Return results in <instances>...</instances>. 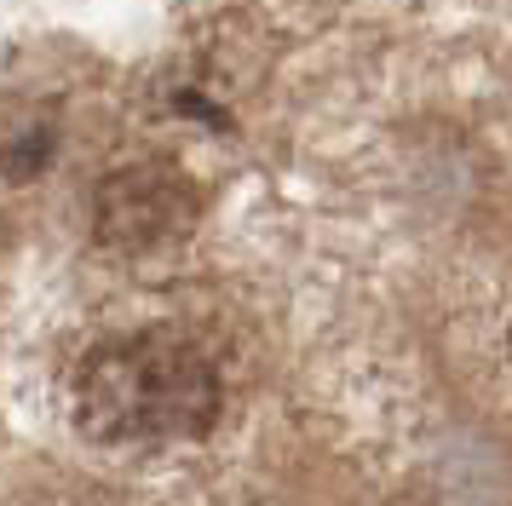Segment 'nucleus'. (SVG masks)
Listing matches in <instances>:
<instances>
[{
	"instance_id": "1",
	"label": "nucleus",
	"mask_w": 512,
	"mask_h": 506,
	"mask_svg": "<svg viewBox=\"0 0 512 506\" xmlns=\"http://www.w3.org/2000/svg\"><path fill=\"white\" fill-rule=\"evenodd\" d=\"M75 420L98 443H173L219 420V368L173 328L93 345L75 368Z\"/></svg>"
},
{
	"instance_id": "2",
	"label": "nucleus",
	"mask_w": 512,
	"mask_h": 506,
	"mask_svg": "<svg viewBox=\"0 0 512 506\" xmlns=\"http://www.w3.org/2000/svg\"><path fill=\"white\" fill-rule=\"evenodd\" d=\"M190 225V184L173 167H121L98 184L93 230L110 248H162Z\"/></svg>"
}]
</instances>
